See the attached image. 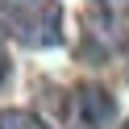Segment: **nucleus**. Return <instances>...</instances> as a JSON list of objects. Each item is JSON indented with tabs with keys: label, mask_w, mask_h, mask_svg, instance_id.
Instances as JSON below:
<instances>
[{
	"label": "nucleus",
	"mask_w": 129,
	"mask_h": 129,
	"mask_svg": "<svg viewBox=\"0 0 129 129\" xmlns=\"http://www.w3.org/2000/svg\"><path fill=\"white\" fill-rule=\"evenodd\" d=\"M0 34L25 50H50L62 42L58 0H0Z\"/></svg>",
	"instance_id": "f257e3e1"
},
{
	"label": "nucleus",
	"mask_w": 129,
	"mask_h": 129,
	"mask_svg": "<svg viewBox=\"0 0 129 129\" xmlns=\"http://www.w3.org/2000/svg\"><path fill=\"white\" fill-rule=\"evenodd\" d=\"M125 129H129V121H125Z\"/></svg>",
	"instance_id": "423d86ee"
},
{
	"label": "nucleus",
	"mask_w": 129,
	"mask_h": 129,
	"mask_svg": "<svg viewBox=\"0 0 129 129\" xmlns=\"http://www.w3.org/2000/svg\"><path fill=\"white\" fill-rule=\"evenodd\" d=\"M9 79V54H4V46H0V83Z\"/></svg>",
	"instance_id": "39448f33"
},
{
	"label": "nucleus",
	"mask_w": 129,
	"mask_h": 129,
	"mask_svg": "<svg viewBox=\"0 0 129 129\" xmlns=\"http://www.w3.org/2000/svg\"><path fill=\"white\" fill-rule=\"evenodd\" d=\"M0 129H50V125L29 108H0Z\"/></svg>",
	"instance_id": "7ed1b4c3"
},
{
	"label": "nucleus",
	"mask_w": 129,
	"mask_h": 129,
	"mask_svg": "<svg viewBox=\"0 0 129 129\" xmlns=\"http://www.w3.org/2000/svg\"><path fill=\"white\" fill-rule=\"evenodd\" d=\"M104 13H112V17H121V13H129V0H96Z\"/></svg>",
	"instance_id": "20e7f679"
},
{
	"label": "nucleus",
	"mask_w": 129,
	"mask_h": 129,
	"mask_svg": "<svg viewBox=\"0 0 129 129\" xmlns=\"http://www.w3.org/2000/svg\"><path fill=\"white\" fill-rule=\"evenodd\" d=\"M62 117H67L71 129H112V121H117V100H112V92L100 87V83H79V87L67 92Z\"/></svg>",
	"instance_id": "f03ea898"
}]
</instances>
